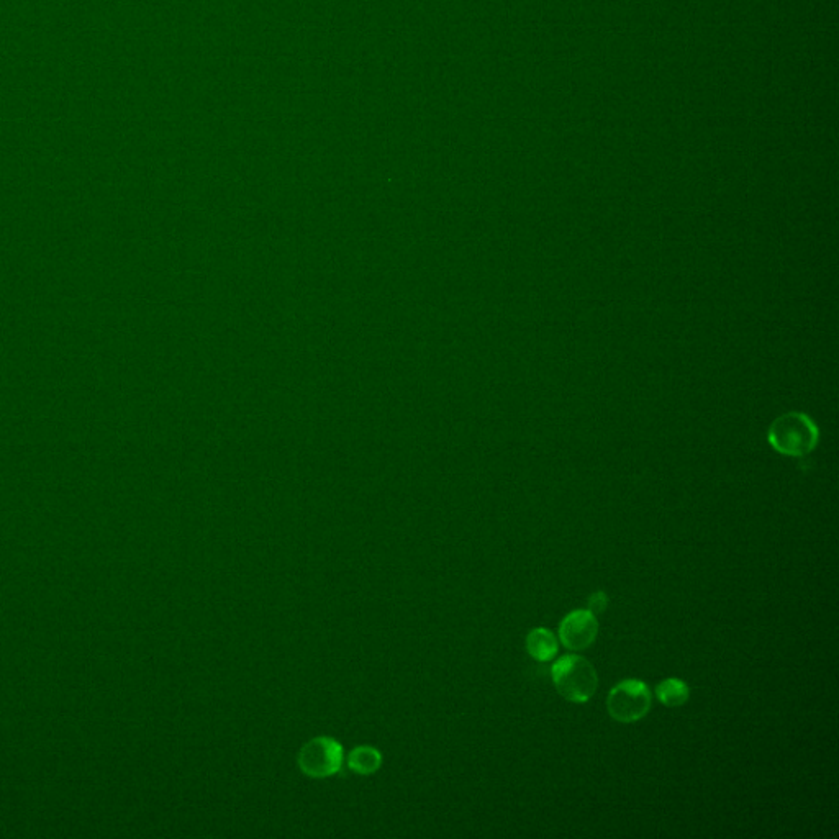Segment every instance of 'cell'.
Listing matches in <instances>:
<instances>
[{
  "instance_id": "6da1fadb",
  "label": "cell",
  "mask_w": 839,
  "mask_h": 839,
  "mask_svg": "<svg viewBox=\"0 0 839 839\" xmlns=\"http://www.w3.org/2000/svg\"><path fill=\"white\" fill-rule=\"evenodd\" d=\"M818 441L820 428L805 412L782 413L767 430V443L787 458H807L817 448Z\"/></svg>"
},
{
  "instance_id": "7a4b0ae2",
  "label": "cell",
  "mask_w": 839,
  "mask_h": 839,
  "mask_svg": "<svg viewBox=\"0 0 839 839\" xmlns=\"http://www.w3.org/2000/svg\"><path fill=\"white\" fill-rule=\"evenodd\" d=\"M554 687L569 702L586 703L599 687V676L590 661L577 654H566L551 667Z\"/></svg>"
},
{
  "instance_id": "3957f363",
  "label": "cell",
  "mask_w": 839,
  "mask_h": 839,
  "mask_svg": "<svg viewBox=\"0 0 839 839\" xmlns=\"http://www.w3.org/2000/svg\"><path fill=\"white\" fill-rule=\"evenodd\" d=\"M653 695L640 679H626L615 685L607 697V710L618 723H635L648 715Z\"/></svg>"
},
{
  "instance_id": "277c9868",
  "label": "cell",
  "mask_w": 839,
  "mask_h": 839,
  "mask_svg": "<svg viewBox=\"0 0 839 839\" xmlns=\"http://www.w3.org/2000/svg\"><path fill=\"white\" fill-rule=\"evenodd\" d=\"M300 767L307 776H332L340 769L343 751L340 744L330 738H315L305 744L300 753Z\"/></svg>"
},
{
  "instance_id": "5b68a950",
  "label": "cell",
  "mask_w": 839,
  "mask_h": 839,
  "mask_svg": "<svg viewBox=\"0 0 839 839\" xmlns=\"http://www.w3.org/2000/svg\"><path fill=\"white\" fill-rule=\"evenodd\" d=\"M599 635V620L590 610H574L567 613L559 625V640L564 648L584 651L594 644Z\"/></svg>"
},
{
  "instance_id": "8992f818",
  "label": "cell",
  "mask_w": 839,
  "mask_h": 839,
  "mask_svg": "<svg viewBox=\"0 0 839 839\" xmlns=\"http://www.w3.org/2000/svg\"><path fill=\"white\" fill-rule=\"evenodd\" d=\"M527 649L531 658L538 663H548L558 654V640L548 628H535L527 636Z\"/></svg>"
},
{
  "instance_id": "52a82bcc",
  "label": "cell",
  "mask_w": 839,
  "mask_h": 839,
  "mask_svg": "<svg viewBox=\"0 0 839 839\" xmlns=\"http://www.w3.org/2000/svg\"><path fill=\"white\" fill-rule=\"evenodd\" d=\"M656 697L659 702L669 708L682 707L690 697L689 685L681 679L669 677L656 687Z\"/></svg>"
},
{
  "instance_id": "ba28073f",
  "label": "cell",
  "mask_w": 839,
  "mask_h": 839,
  "mask_svg": "<svg viewBox=\"0 0 839 839\" xmlns=\"http://www.w3.org/2000/svg\"><path fill=\"white\" fill-rule=\"evenodd\" d=\"M379 764H381V756L376 749L368 748V746L356 748L350 754V766L359 774H371L376 771Z\"/></svg>"
},
{
  "instance_id": "9c48e42d",
  "label": "cell",
  "mask_w": 839,
  "mask_h": 839,
  "mask_svg": "<svg viewBox=\"0 0 839 839\" xmlns=\"http://www.w3.org/2000/svg\"><path fill=\"white\" fill-rule=\"evenodd\" d=\"M607 607L608 597L604 590H599V592H595V594L590 595L589 610L594 613V615H602V613L607 610Z\"/></svg>"
}]
</instances>
